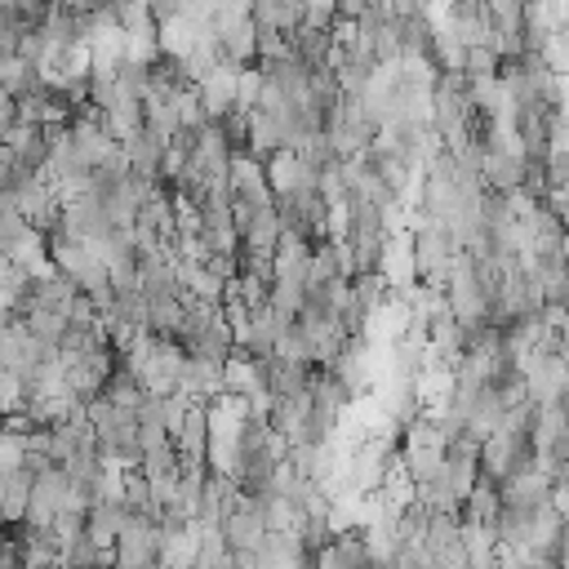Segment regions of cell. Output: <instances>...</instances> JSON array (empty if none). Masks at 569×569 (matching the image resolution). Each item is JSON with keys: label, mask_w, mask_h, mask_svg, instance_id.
Returning <instances> with one entry per match:
<instances>
[{"label": "cell", "mask_w": 569, "mask_h": 569, "mask_svg": "<svg viewBox=\"0 0 569 569\" xmlns=\"http://www.w3.org/2000/svg\"><path fill=\"white\" fill-rule=\"evenodd\" d=\"M111 551H116V565H160V516L129 511Z\"/></svg>", "instance_id": "1"}, {"label": "cell", "mask_w": 569, "mask_h": 569, "mask_svg": "<svg viewBox=\"0 0 569 569\" xmlns=\"http://www.w3.org/2000/svg\"><path fill=\"white\" fill-rule=\"evenodd\" d=\"M67 138H71V147H76V156L89 164V169H98L120 142L107 133V124L98 120V111H84V116H71L67 120Z\"/></svg>", "instance_id": "2"}, {"label": "cell", "mask_w": 569, "mask_h": 569, "mask_svg": "<svg viewBox=\"0 0 569 569\" xmlns=\"http://www.w3.org/2000/svg\"><path fill=\"white\" fill-rule=\"evenodd\" d=\"M178 391L187 400H200V405H209L213 396H222V360L187 356L182 360V373H178Z\"/></svg>", "instance_id": "3"}, {"label": "cell", "mask_w": 569, "mask_h": 569, "mask_svg": "<svg viewBox=\"0 0 569 569\" xmlns=\"http://www.w3.org/2000/svg\"><path fill=\"white\" fill-rule=\"evenodd\" d=\"M196 98H200V107H204L209 120H218L227 107H236V67L231 62H218L209 76H200L196 80Z\"/></svg>", "instance_id": "4"}, {"label": "cell", "mask_w": 569, "mask_h": 569, "mask_svg": "<svg viewBox=\"0 0 569 569\" xmlns=\"http://www.w3.org/2000/svg\"><path fill=\"white\" fill-rule=\"evenodd\" d=\"M164 142L169 138H160L151 124H142L138 133H129L120 147H124V156H129V169L138 173V178H156L160 173V156H164Z\"/></svg>", "instance_id": "5"}, {"label": "cell", "mask_w": 569, "mask_h": 569, "mask_svg": "<svg viewBox=\"0 0 569 569\" xmlns=\"http://www.w3.org/2000/svg\"><path fill=\"white\" fill-rule=\"evenodd\" d=\"M289 44H293V58L307 62L311 71L316 67H333V27H298L289 31Z\"/></svg>", "instance_id": "6"}, {"label": "cell", "mask_w": 569, "mask_h": 569, "mask_svg": "<svg viewBox=\"0 0 569 569\" xmlns=\"http://www.w3.org/2000/svg\"><path fill=\"white\" fill-rule=\"evenodd\" d=\"M31 498V471L27 467H0V520H22Z\"/></svg>", "instance_id": "7"}, {"label": "cell", "mask_w": 569, "mask_h": 569, "mask_svg": "<svg viewBox=\"0 0 569 569\" xmlns=\"http://www.w3.org/2000/svg\"><path fill=\"white\" fill-rule=\"evenodd\" d=\"M0 84H4L13 98H27V93H36L44 80H40V71H36L27 58H18V53H0Z\"/></svg>", "instance_id": "8"}, {"label": "cell", "mask_w": 569, "mask_h": 569, "mask_svg": "<svg viewBox=\"0 0 569 569\" xmlns=\"http://www.w3.org/2000/svg\"><path fill=\"white\" fill-rule=\"evenodd\" d=\"M22 325H27L40 342H49V347H58V342H62V333H67V316H62V311H53V307H40V302H27Z\"/></svg>", "instance_id": "9"}, {"label": "cell", "mask_w": 569, "mask_h": 569, "mask_svg": "<svg viewBox=\"0 0 569 569\" xmlns=\"http://www.w3.org/2000/svg\"><path fill=\"white\" fill-rule=\"evenodd\" d=\"M498 67H502V53L493 49V44H467L462 49V71L476 80V76H498Z\"/></svg>", "instance_id": "10"}, {"label": "cell", "mask_w": 569, "mask_h": 569, "mask_svg": "<svg viewBox=\"0 0 569 569\" xmlns=\"http://www.w3.org/2000/svg\"><path fill=\"white\" fill-rule=\"evenodd\" d=\"M22 405H27V387H22V378L9 373V369H0V418L22 413Z\"/></svg>", "instance_id": "11"}, {"label": "cell", "mask_w": 569, "mask_h": 569, "mask_svg": "<svg viewBox=\"0 0 569 569\" xmlns=\"http://www.w3.org/2000/svg\"><path fill=\"white\" fill-rule=\"evenodd\" d=\"M27 231V218L18 209H0V253H9V244Z\"/></svg>", "instance_id": "12"}, {"label": "cell", "mask_w": 569, "mask_h": 569, "mask_svg": "<svg viewBox=\"0 0 569 569\" xmlns=\"http://www.w3.org/2000/svg\"><path fill=\"white\" fill-rule=\"evenodd\" d=\"M13 116H18V98H13V93H9L4 84H0V129H4V124H9Z\"/></svg>", "instance_id": "13"}, {"label": "cell", "mask_w": 569, "mask_h": 569, "mask_svg": "<svg viewBox=\"0 0 569 569\" xmlns=\"http://www.w3.org/2000/svg\"><path fill=\"white\" fill-rule=\"evenodd\" d=\"M0 262H4V253H0Z\"/></svg>", "instance_id": "14"}, {"label": "cell", "mask_w": 569, "mask_h": 569, "mask_svg": "<svg viewBox=\"0 0 569 569\" xmlns=\"http://www.w3.org/2000/svg\"><path fill=\"white\" fill-rule=\"evenodd\" d=\"M0 369H4V365H0Z\"/></svg>", "instance_id": "15"}]
</instances>
